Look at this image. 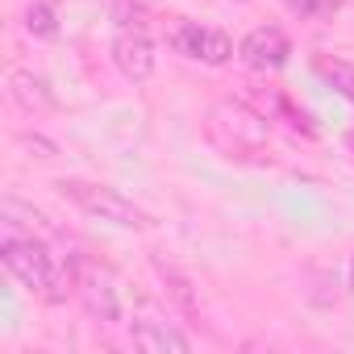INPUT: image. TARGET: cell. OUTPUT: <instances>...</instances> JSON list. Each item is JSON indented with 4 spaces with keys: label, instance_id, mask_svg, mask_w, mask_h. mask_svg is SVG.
<instances>
[{
    "label": "cell",
    "instance_id": "1",
    "mask_svg": "<svg viewBox=\"0 0 354 354\" xmlns=\"http://www.w3.org/2000/svg\"><path fill=\"white\" fill-rule=\"evenodd\" d=\"M0 263L9 267V275L38 300L46 304H63L67 292H75V271L34 234L21 230L17 217H0Z\"/></svg>",
    "mask_w": 354,
    "mask_h": 354
},
{
    "label": "cell",
    "instance_id": "7",
    "mask_svg": "<svg viewBox=\"0 0 354 354\" xmlns=\"http://www.w3.org/2000/svg\"><path fill=\"white\" fill-rule=\"evenodd\" d=\"M129 342L146 354H188L192 350V337L184 329H175L167 317H158L150 308L129 321Z\"/></svg>",
    "mask_w": 354,
    "mask_h": 354
},
{
    "label": "cell",
    "instance_id": "4",
    "mask_svg": "<svg viewBox=\"0 0 354 354\" xmlns=\"http://www.w3.org/2000/svg\"><path fill=\"white\" fill-rule=\"evenodd\" d=\"M59 192H63L80 213H88V217H96V221H109V225H117V230H146V225H150V217H146L129 196H121V192L109 188V184L63 180Z\"/></svg>",
    "mask_w": 354,
    "mask_h": 354
},
{
    "label": "cell",
    "instance_id": "10",
    "mask_svg": "<svg viewBox=\"0 0 354 354\" xmlns=\"http://www.w3.org/2000/svg\"><path fill=\"white\" fill-rule=\"evenodd\" d=\"M313 71L337 92V96H346L350 104H354V63L350 59H342V55H313Z\"/></svg>",
    "mask_w": 354,
    "mask_h": 354
},
{
    "label": "cell",
    "instance_id": "2",
    "mask_svg": "<svg viewBox=\"0 0 354 354\" xmlns=\"http://www.w3.org/2000/svg\"><path fill=\"white\" fill-rule=\"evenodd\" d=\"M205 142L225 154V158H238V162H254L267 154V142H271V121L250 109L246 100H217L209 113H205Z\"/></svg>",
    "mask_w": 354,
    "mask_h": 354
},
{
    "label": "cell",
    "instance_id": "3",
    "mask_svg": "<svg viewBox=\"0 0 354 354\" xmlns=\"http://www.w3.org/2000/svg\"><path fill=\"white\" fill-rule=\"evenodd\" d=\"M113 67L129 80V84H146L154 75V38H150V26L138 9H117L113 17Z\"/></svg>",
    "mask_w": 354,
    "mask_h": 354
},
{
    "label": "cell",
    "instance_id": "8",
    "mask_svg": "<svg viewBox=\"0 0 354 354\" xmlns=\"http://www.w3.org/2000/svg\"><path fill=\"white\" fill-rule=\"evenodd\" d=\"M238 59L254 71H279L292 59V38L279 26H259L238 42Z\"/></svg>",
    "mask_w": 354,
    "mask_h": 354
},
{
    "label": "cell",
    "instance_id": "11",
    "mask_svg": "<svg viewBox=\"0 0 354 354\" xmlns=\"http://www.w3.org/2000/svg\"><path fill=\"white\" fill-rule=\"evenodd\" d=\"M283 9L300 21H329L342 9V0H283Z\"/></svg>",
    "mask_w": 354,
    "mask_h": 354
},
{
    "label": "cell",
    "instance_id": "13",
    "mask_svg": "<svg viewBox=\"0 0 354 354\" xmlns=\"http://www.w3.org/2000/svg\"><path fill=\"white\" fill-rule=\"evenodd\" d=\"M350 292H354V259H350Z\"/></svg>",
    "mask_w": 354,
    "mask_h": 354
},
{
    "label": "cell",
    "instance_id": "5",
    "mask_svg": "<svg viewBox=\"0 0 354 354\" xmlns=\"http://www.w3.org/2000/svg\"><path fill=\"white\" fill-rule=\"evenodd\" d=\"M171 46L180 50L184 59L205 63V67H225V63L234 59L230 34H221V30H213V26H201V21H184L180 30L171 34Z\"/></svg>",
    "mask_w": 354,
    "mask_h": 354
},
{
    "label": "cell",
    "instance_id": "6",
    "mask_svg": "<svg viewBox=\"0 0 354 354\" xmlns=\"http://www.w3.org/2000/svg\"><path fill=\"white\" fill-rule=\"evenodd\" d=\"M75 292L84 296L88 313L100 317V321H121V283L109 267H96V263H80L75 271Z\"/></svg>",
    "mask_w": 354,
    "mask_h": 354
},
{
    "label": "cell",
    "instance_id": "9",
    "mask_svg": "<svg viewBox=\"0 0 354 354\" xmlns=\"http://www.w3.org/2000/svg\"><path fill=\"white\" fill-rule=\"evenodd\" d=\"M9 96H13V104H21L26 113H46V109H55L50 84H46L42 75L26 71V67H13V71H9Z\"/></svg>",
    "mask_w": 354,
    "mask_h": 354
},
{
    "label": "cell",
    "instance_id": "12",
    "mask_svg": "<svg viewBox=\"0 0 354 354\" xmlns=\"http://www.w3.org/2000/svg\"><path fill=\"white\" fill-rule=\"evenodd\" d=\"M26 30L34 38H59V21H55V9L46 5V0H34V5L26 9Z\"/></svg>",
    "mask_w": 354,
    "mask_h": 354
}]
</instances>
